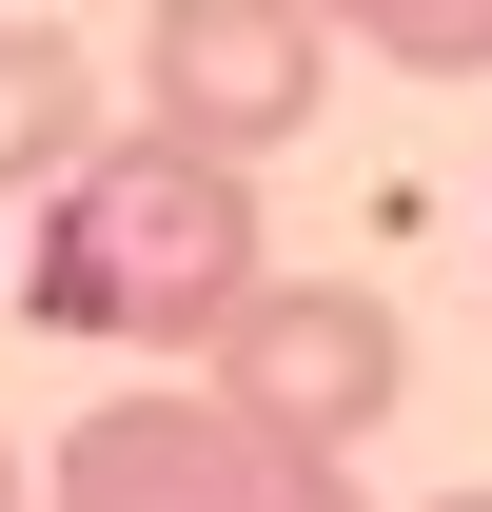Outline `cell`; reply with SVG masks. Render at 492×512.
Masks as SVG:
<instances>
[{"label": "cell", "instance_id": "obj_8", "mask_svg": "<svg viewBox=\"0 0 492 512\" xmlns=\"http://www.w3.org/2000/svg\"><path fill=\"white\" fill-rule=\"evenodd\" d=\"M433 512H492V493H433Z\"/></svg>", "mask_w": 492, "mask_h": 512}, {"label": "cell", "instance_id": "obj_7", "mask_svg": "<svg viewBox=\"0 0 492 512\" xmlns=\"http://www.w3.org/2000/svg\"><path fill=\"white\" fill-rule=\"evenodd\" d=\"M0 512H40V493H20V453H0Z\"/></svg>", "mask_w": 492, "mask_h": 512}, {"label": "cell", "instance_id": "obj_3", "mask_svg": "<svg viewBox=\"0 0 492 512\" xmlns=\"http://www.w3.org/2000/svg\"><path fill=\"white\" fill-rule=\"evenodd\" d=\"M40 512H355V453H276L217 394H99L40 453Z\"/></svg>", "mask_w": 492, "mask_h": 512}, {"label": "cell", "instance_id": "obj_4", "mask_svg": "<svg viewBox=\"0 0 492 512\" xmlns=\"http://www.w3.org/2000/svg\"><path fill=\"white\" fill-rule=\"evenodd\" d=\"M335 99V40H315V0H158L138 20V119L197 138V158H276V138Z\"/></svg>", "mask_w": 492, "mask_h": 512}, {"label": "cell", "instance_id": "obj_1", "mask_svg": "<svg viewBox=\"0 0 492 512\" xmlns=\"http://www.w3.org/2000/svg\"><path fill=\"white\" fill-rule=\"evenodd\" d=\"M256 276V178L197 158V138H79L40 178V237H20V316L40 335H99V355H197Z\"/></svg>", "mask_w": 492, "mask_h": 512}, {"label": "cell", "instance_id": "obj_2", "mask_svg": "<svg viewBox=\"0 0 492 512\" xmlns=\"http://www.w3.org/2000/svg\"><path fill=\"white\" fill-rule=\"evenodd\" d=\"M394 296H355V276H256L237 316L197 335V394L237 414V434H276V453H355L374 414H394Z\"/></svg>", "mask_w": 492, "mask_h": 512}, {"label": "cell", "instance_id": "obj_5", "mask_svg": "<svg viewBox=\"0 0 492 512\" xmlns=\"http://www.w3.org/2000/svg\"><path fill=\"white\" fill-rule=\"evenodd\" d=\"M99 138V79H79V40H40V20H0V197H40Z\"/></svg>", "mask_w": 492, "mask_h": 512}, {"label": "cell", "instance_id": "obj_6", "mask_svg": "<svg viewBox=\"0 0 492 512\" xmlns=\"http://www.w3.org/2000/svg\"><path fill=\"white\" fill-rule=\"evenodd\" d=\"M315 40H374L394 79H492V0H315Z\"/></svg>", "mask_w": 492, "mask_h": 512}]
</instances>
